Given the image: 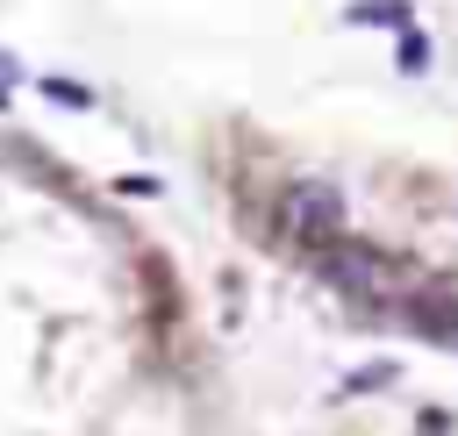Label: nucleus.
Listing matches in <instances>:
<instances>
[{
    "mask_svg": "<svg viewBox=\"0 0 458 436\" xmlns=\"http://www.w3.org/2000/svg\"><path fill=\"white\" fill-rule=\"evenodd\" d=\"M322 272H329L336 286H379L386 257H372V250H351V243H344V250H329V257H322Z\"/></svg>",
    "mask_w": 458,
    "mask_h": 436,
    "instance_id": "2",
    "label": "nucleus"
},
{
    "mask_svg": "<svg viewBox=\"0 0 458 436\" xmlns=\"http://www.w3.org/2000/svg\"><path fill=\"white\" fill-rule=\"evenodd\" d=\"M344 21H358V29H401L408 21V0H358Z\"/></svg>",
    "mask_w": 458,
    "mask_h": 436,
    "instance_id": "3",
    "label": "nucleus"
},
{
    "mask_svg": "<svg viewBox=\"0 0 458 436\" xmlns=\"http://www.w3.org/2000/svg\"><path fill=\"white\" fill-rule=\"evenodd\" d=\"M0 79H14V64H7V57H0Z\"/></svg>",
    "mask_w": 458,
    "mask_h": 436,
    "instance_id": "5",
    "label": "nucleus"
},
{
    "mask_svg": "<svg viewBox=\"0 0 458 436\" xmlns=\"http://www.w3.org/2000/svg\"><path fill=\"white\" fill-rule=\"evenodd\" d=\"M43 93H50V100H64V107H86V100H93V93H86V86H72V79H43Z\"/></svg>",
    "mask_w": 458,
    "mask_h": 436,
    "instance_id": "4",
    "label": "nucleus"
},
{
    "mask_svg": "<svg viewBox=\"0 0 458 436\" xmlns=\"http://www.w3.org/2000/svg\"><path fill=\"white\" fill-rule=\"evenodd\" d=\"M286 214H293L301 236H336V229H344V200H336L329 186H293Z\"/></svg>",
    "mask_w": 458,
    "mask_h": 436,
    "instance_id": "1",
    "label": "nucleus"
}]
</instances>
